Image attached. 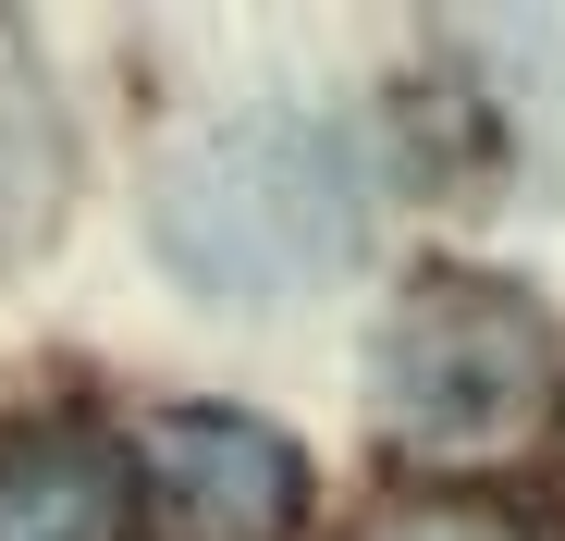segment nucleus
<instances>
[{
  "mask_svg": "<svg viewBox=\"0 0 565 541\" xmlns=\"http://www.w3.org/2000/svg\"><path fill=\"white\" fill-rule=\"evenodd\" d=\"M356 541H541V529L516 505H492V492H394Z\"/></svg>",
  "mask_w": 565,
  "mask_h": 541,
  "instance_id": "20e7f679",
  "label": "nucleus"
},
{
  "mask_svg": "<svg viewBox=\"0 0 565 541\" xmlns=\"http://www.w3.org/2000/svg\"><path fill=\"white\" fill-rule=\"evenodd\" d=\"M565 406V357L553 320L492 284V270H418L382 320V431L406 456L480 468V456H529Z\"/></svg>",
  "mask_w": 565,
  "mask_h": 541,
  "instance_id": "f257e3e1",
  "label": "nucleus"
},
{
  "mask_svg": "<svg viewBox=\"0 0 565 541\" xmlns=\"http://www.w3.org/2000/svg\"><path fill=\"white\" fill-rule=\"evenodd\" d=\"M136 492L160 505L172 541H296L308 517V468L270 418H234V406H172L148 431V468Z\"/></svg>",
  "mask_w": 565,
  "mask_h": 541,
  "instance_id": "f03ea898",
  "label": "nucleus"
},
{
  "mask_svg": "<svg viewBox=\"0 0 565 541\" xmlns=\"http://www.w3.org/2000/svg\"><path fill=\"white\" fill-rule=\"evenodd\" d=\"M148 492L99 418H0V541H136Z\"/></svg>",
  "mask_w": 565,
  "mask_h": 541,
  "instance_id": "7ed1b4c3",
  "label": "nucleus"
}]
</instances>
